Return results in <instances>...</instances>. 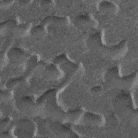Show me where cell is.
Returning <instances> with one entry per match:
<instances>
[{"label":"cell","instance_id":"1","mask_svg":"<svg viewBox=\"0 0 138 138\" xmlns=\"http://www.w3.org/2000/svg\"><path fill=\"white\" fill-rule=\"evenodd\" d=\"M102 9L106 11H109L111 10V9L113 8V6L111 5V3H109L108 2H106V3H104L102 4Z\"/></svg>","mask_w":138,"mask_h":138}]
</instances>
